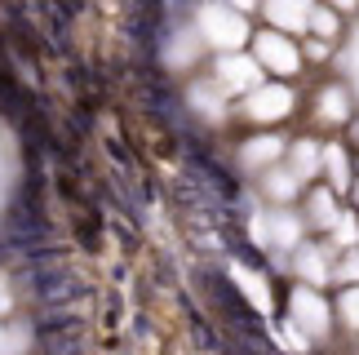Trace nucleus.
<instances>
[{
    "instance_id": "f8f14e48",
    "label": "nucleus",
    "mask_w": 359,
    "mask_h": 355,
    "mask_svg": "<svg viewBox=\"0 0 359 355\" xmlns=\"http://www.w3.org/2000/svg\"><path fill=\"white\" fill-rule=\"evenodd\" d=\"M288 267H293L297 284H311V289H320V284H333V253H328V249L302 244V249L288 257Z\"/></svg>"
},
{
    "instance_id": "f257e3e1",
    "label": "nucleus",
    "mask_w": 359,
    "mask_h": 355,
    "mask_svg": "<svg viewBox=\"0 0 359 355\" xmlns=\"http://www.w3.org/2000/svg\"><path fill=\"white\" fill-rule=\"evenodd\" d=\"M333 324H337V311H333V302H328L320 289H311V284H297V289L288 293L284 329L297 333L306 347L328 342V337H333Z\"/></svg>"
},
{
    "instance_id": "4be33fe9",
    "label": "nucleus",
    "mask_w": 359,
    "mask_h": 355,
    "mask_svg": "<svg viewBox=\"0 0 359 355\" xmlns=\"http://www.w3.org/2000/svg\"><path fill=\"white\" fill-rule=\"evenodd\" d=\"M324 5L333 9V13H341V18H346V13H355V9H359V0H324Z\"/></svg>"
},
{
    "instance_id": "423d86ee",
    "label": "nucleus",
    "mask_w": 359,
    "mask_h": 355,
    "mask_svg": "<svg viewBox=\"0 0 359 355\" xmlns=\"http://www.w3.org/2000/svg\"><path fill=\"white\" fill-rule=\"evenodd\" d=\"M253 58L262 62V72L275 76V80H288V76H297L302 72V49H297V40L293 36H284V32H257L253 36Z\"/></svg>"
},
{
    "instance_id": "f3484780",
    "label": "nucleus",
    "mask_w": 359,
    "mask_h": 355,
    "mask_svg": "<svg viewBox=\"0 0 359 355\" xmlns=\"http://www.w3.org/2000/svg\"><path fill=\"white\" fill-rule=\"evenodd\" d=\"M337 32H341V13H333L324 0H315L306 36H320V49H324V45H333V40H337Z\"/></svg>"
},
{
    "instance_id": "412c9836",
    "label": "nucleus",
    "mask_w": 359,
    "mask_h": 355,
    "mask_svg": "<svg viewBox=\"0 0 359 355\" xmlns=\"http://www.w3.org/2000/svg\"><path fill=\"white\" fill-rule=\"evenodd\" d=\"M13 307H18V302H13V289H9L5 280H0V320H9V316H13Z\"/></svg>"
},
{
    "instance_id": "f03ea898",
    "label": "nucleus",
    "mask_w": 359,
    "mask_h": 355,
    "mask_svg": "<svg viewBox=\"0 0 359 355\" xmlns=\"http://www.w3.org/2000/svg\"><path fill=\"white\" fill-rule=\"evenodd\" d=\"M204 40V49L213 53H240L248 40H253V32H248V13H236L231 5H222V0H200L196 5V22H191Z\"/></svg>"
},
{
    "instance_id": "4468645a",
    "label": "nucleus",
    "mask_w": 359,
    "mask_h": 355,
    "mask_svg": "<svg viewBox=\"0 0 359 355\" xmlns=\"http://www.w3.org/2000/svg\"><path fill=\"white\" fill-rule=\"evenodd\" d=\"M320 178H324V187L337 191V196L351 191V156H346L341 142H324V169H320Z\"/></svg>"
},
{
    "instance_id": "6ab92c4d",
    "label": "nucleus",
    "mask_w": 359,
    "mask_h": 355,
    "mask_svg": "<svg viewBox=\"0 0 359 355\" xmlns=\"http://www.w3.org/2000/svg\"><path fill=\"white\" fill-rule=\"evenodd\" d=\"M27 347H32V333L18 320H0V355H27Z\"/></svg>"
},
{
    "instance_id": "ddd939ff",
    "label": "nucleus",
    "mask_w": 359,
    "mask_h": 355,
    "mask_svg": "<svg viewBox=\"0 0 359 355\" xmlns=\"http://www.w3.org/2000/svg\"><path fill=\"white\" fill-rule=\"evenodd\" d=\"M200 58H204V40H200V32H196V27H177L173 40L164 45V62H169L173 72H191Z\"/></svg>"
},
{
    "instance_id": "9d476101",
    "label": "nucleus",
    "mask_w": 359,
    "mask_h": 355,
    "mask_svg": "<svg viewBox=\"0 0 359 355\" xmlns=\"http://www.w3.org/2000/svg\"><path fill=\"white\" fill-rule=\"evenodd\" d=\"M302 213H306V231H320V236H328L346 209H341V196H337L333 187L315 182V187L306 191V209H302Z\"/></svg>"
},
{
    "instance_id": "20e7f679",
    "label": "nucleus",
    "mask_w": 359,
    "mask_h": 355,
    "mask_svg": "<svg viewBox=\"0 0 359 355\" xmlns=\"http://www.w3.org/2000/svg\"><path fill=\"white\" fill-rule=\"evenodd\" d=\"M293 107H297V93L288 85H280V80H266L262 89L244 93L236 102V116H244L248 125H257V129H271V125H280V120L293 116Z\"/></svg>"
},
{
    "instance_id": "9b49d317",
    "label": "nucleus",
    "mask_w": 359,
    "mask_h": 355,
    "mask_svg": "<svg viewBox=\"0 0 359 355\" xmlns=\"http://www.w3.org/2000/svg\"><path fill=\"white\" fill-rule=\"evenodd\" d=\"M284 165L293 169V178L302 187H315L320 182V169H324V142H315V138H293L288 142V156H284Z\"/></svg>"
},
{
    "instance_id": "2eb2a0df",
    "label": "nucleus",
    "mask_w": 359,
    "mask_h": 355,
    "mask_svg": "<svg viewBox=\"0 0 359 355\" xmlns=\"http://www.w3.org/2000/svg\"><path fill=\"white\" fill-rule=\"evenodd\" d=\"M315 116L324 120V125H341V120L351 116V93L341 85H324L315 89Z\"/></svg>"
},
{
    "instance_id": "39448f33",
    "label": "nucleus",
    "mask_w": 359,
    "mask_h": 355,
    "mask_svg": "<svg viewBox=\"0 0 359 355\" xmlns=\"http://www.w3.org/2000/svg\"><path fill=\"white\" fill-rule=\"evenodd\" d=\"M217 85H222V93L231 102H240L244 93H253L266 85V72H262V62L253 58V53H217V62H213V72H209Z\"/></svg>"
},
{
    "instance_id": "6e6552de",
    "label": "nucleus",
    "mask_w": 359,
    "mask_h": 355,
    "mask_svg": "<svg viewBox=\"0 0 359 355\" xmlns=\"http://www.w3.org/2000/svg\"><path fill=\"white\" fill-rule=\"evenodd\" d=\"M284 156H288V142L284 138H275L271 129H262L257 138H248L244 147H240V165L248 169V173H271L275 165H284Z\"/></svg>"
},
{
    "instance_id": "1a4fd4ad",
    "label": "nucleus",
    "mask_w": 359,
    "mask_h": 355,
    "mask_svg": "<svg viewBox=\"0 0 359 355\" xmlns=\"http://www.w3.org/2000/svg\"><path fill=\"white\" fill-rule=\"evenodd\" d=\"M187 102H191V112H196L200 120H209V125H222V120L231 116V112H226L231 98L222 93V85H217L213 76L191 80V85H187Z\"/></svg>"
},
{
    "instance_id": "7ed1b4c3",
    "label": "nucleus",
    "mask_w": 359,
    "mask_h": 355,
    "mask_svg": "<svg viewBox=\"0 0 359 355\" xmlns=\"http://www.w3.org/2000/svg\"><path fill=\"white\" fill-rule=\"evenodd\" d=\"M253 240L280 257H293L306 244V217L293 209H262L253 217Z\"/></svg>"
},
{
    "instance_id": "dca6fc26",
    "label": "nucleus",
    "mask_w": 359,
    "mask_h": 355,
    "mask_svg": "<svg viewBox=\"0 0 359 355\" xmlns=\"http://www.w3.org/2000/svg\"><path fill=\"white\" fill-rule=\"evenodd\" d=\"M231 276H236L240 293H248V302H253L257 311H271V289H266V276H257V271H248L240 262H231Z\"/></svg>"
},
{
    "instance_id": "0eeeda50",
    "label": "nucleus",
    "mask_w": 359,
    "mask_h": 355,
    "mask_svg": "<svg viewBox=\"0 0 359 355\" xmlns=\"http://www.w3.org/2000/svg\"><path fill=\"white\" fill-rule=\"evenodd\" d=\"M311 9H315V0H262L266 27L271 32H284V36H306Z\"/></svg>"
},
{
    "instance_id": "5701e85b",
    "label": "nucleus",
    "mask_w": 359,
    "mask_h": 355,
    "mask_svg": "<svg viewBox=\"0 0 359 355\" xmlns=\"http://www.w3.org/2000/svg\"><path fill=\"white\" fill-rule=\"evenodd\" d=\"M222 5H231V9H236V13H248V9H262V0H222Z\"/></svg>"
},
{
    "instance_id": "a211bd4d",
    "label": "nucleus",
    "mask_w": 359,
    "mask_h": 355,
    "mask_svg": "<svg viewBox=\"0 0 359 355\" xmlns=\"http://www.w3.org/2000/svg\"><path fill=\"white\" fill-rule=\"evenodd\" d=\"M333 311H337L341 329H351V333H359V284H346V289L337 293V302H333Z\"/></svg>"
},
{
    "instance_id": "aec40b11",
    "label": "nucleus",
    "mask_w": 359,
    "mask_h": 355,
    "mask_svg": "<svg viewBox=\"0 0 359 355\" xmlns=\"http://www.w3.org/2000/svg\"><path fill=\"white\" fill-rule=\"evenodd\" d=\"M333 284H359V249H351V253H337L333 257Z\"/></svg>"
}]
</instances>
